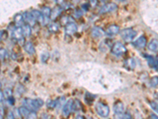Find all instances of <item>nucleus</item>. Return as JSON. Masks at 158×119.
Returning a JSON list of instances; mask_svg holds the SVG:
<instances>
[{
    "label": "nucleus",
    "instance_id": "obj_1",
    "mask_svg": "<svg viewBox=\"0 0 158 119\" xmlns=\"http://www.w3.org/2000/svg\"><path fill=\"white\" fill-rule=\"evenodd\" d=\"M23 107L29 109L30 111H37L40 107L44 105V101L40 99H24L22 101Z\"/></svg>",
    "mask_w": 158,
    "mask_h": 119
},
{
    "label": "nucleus",
    "instance_id": "obj_2",
    "mask_svg": "<svg viewBox=\"0 0 158 119\" xmlns=\"http://www.w3.org/2000/svg\"><path fill=\"white\" fill-rule=\"evenodd\" d=\"M127 52V48L125 45L120 42H117L112 44L111 49V53L115 56H119L124 54Z\"/></svg>",
    "mask_w": 158,
    "mask_h": 119
},
{
    "label": "nucleus",
    "instance_id": "obj_3",
    "mask_svg": "<svg viewBox=\"0 0 158 119\" xmlns=\"http://www.w3.org/2000/svg\"><path fill=\"white\" fill-rule=\"evenodd\" d=\"M120 35L123 39L126 42H130L133 41L134 38L136 37L137 32L132 28H127L121 31Z\"/></svg>",
    "mask_w": 158,
    "mask_h": 119
},
{
    "label": "nucleus",
    "instance_id": "obj_4",
    "mask_svg": "<svg viewBox=\"0 0 158 119\" xmlns=\"http://www.w3.org/2000/svg\"><path fill=\"white\" fill-rule=\"evenodd\" d=\"M96 111L101 117H107L109 115L110 109L108 105L103 103H98L96 105Z\"/></svg>",
    "mask_w": 158,
    "mask_h": 119
},
{
    "label": "nucleus",
    "instance_id": "obj_5",
    "mask_svg": "<svg viewBox=\"0 0 158 119\" xmlns=\"http://www.w3.org/2000/svg\"><path fill=\"white\" fill-rule=\"evenodd\" d=\"M41 14L43 15L44 21L42 25H46L49 23L51 20V15H52V10L48 7H44L41 10Z\"/></svg>",
    "mask_w": 158,
    "mask_h": 119
},
{
    "label": "nucleus",
    "instance_id": "obj_6",
    "mask_svg": "<svg viewBox=\"0 0 158 119\" xmlns=\"http://www.w3.org/2000/svg\"><path fill=\"white\" fill-rule=\"evenodd\" d=\"M117 9V5L115 2H108V3L104 4L100 10V14H106V13L113 12Z\"/></svg>",
    "mask_w": 158,
    "mask_h": 119
},
{
    "label": "nucleus",
    "instance_id": "obj_7",
    "mask_svg": "<svg viewBox=\"0 0 158 119\" xmlns=\"http://www.w3.org/2000/svg\"><path fill=\"white\" fill-rule=\"evenodd\" d=\"M73 104H74V100L73 99H69L67 103H65L63 107V114L65 117H67L73 111Z\"/></svg>",
    "mask_w": 158,
    "mask_h": 119
},
{
    "label": "nucleus",
    "instance_id": "obj_8",
    "mask_svg": "<svg viewBox=\"0 0 158 119\" xmlns=\"http://www.w3.org/2000/svg\"><path fill=\"white\" fill-rule=\"evenodd\" d=\"M147 44V40L145 36H141L136 39L135 42H133V45L135 47L138 48V49H143L146 46Z\"/></svg>",
    "mask_w": 158,
    "mask_h": 119
},
{
    "label": "nucleus",
    "instance_id": "obj_9",
    "mask_svg": "<svg viewBox=\"0 0 158 119\" xmlns=\"http://www.w3.org/2000/svg\"><path fill=\"white\" fill-rule=\"evenodd\" d=\"M24 33L22 27H16L14 30L12 31V37L17 41L23 39L24 37Z\"/></svg>",
    "mask_w": 158,
    "mask_h": 119
},
{
    "label": "nucleus",
    "instance_id": "obj_10",
    "mask_svg": "<svg viewBox=\"0 0 158 119\" xmlns=\"http://www.w3.org/2000/svg\"><path fill=\"white\" fill-rule=\"evenodd\" d=\"M77 30V25L74 22H70L67 24L65 27V32L67 35H73Z\"/></svg>",
    "mask_w": 158,
    "mask_h": 119
},
{
    "label": "nucleus",
    "instance_id": "obj_11",
    "mask_svg": "<svg viewBox=\"0 0 158 119\" xmlns=\"http://www.w3.org/2000/svg\"><path fill=\"white\" fill-rule=\"evenodd\" d=\"M18 110H19V114H20V115H21L22 117H24V118H25V119L29 118L31 116L33 115V114H35V112L30 111L29 109H27L26 107H23V106L20 107Z\"/></svg>",
    "mask_w": 158,
    "mask_h": 119
},
{
    "label": "nucleus",
    "instance_id": "obj_12",
    "mask_svg": "<svg viewBox=\"0 0 158 119\" xmlns=\"http://www.w3.org/2000/svg\"><path fill=\"white\" fill-rule=\"evenodd\" d=\"M119 26L117 25H109L105 30V33L108 36H113V35L117 34L119 33Z\"/></svg>",
    "mask_w": 158,
    "mask_h": 119
},
{
    "label": "nucleus",
    "instance_id": "obj_13",
    "mask_svg": "<svg viewBox=\"0 0 158 119\" xmlns=\"http://www.w3.org/2000/svg\"><path fill=\"white\" fill-rule=\"evenodd\" d=\"M113 110L115 114L118 116L121 115L124 113V105L122 102H116L113 106Z\"/></svg>",
    "mask_w": 158,
    "mask_h": 119
},
{
    "label": "nucleus",
    "instance_id": "obj_14",
    "mask_svg": "<svg viewBox=\"0 0 158 119\" xmlns=\"http://www.w3.org/2000/svg\"><path fill=\"white\" fill-rule=\"evenodd\" d=\"M31 14V16L32 18H33L35 22L36 21H38L40 22V23H43V21H44V18H43V15L41 14V11H38V10H32V11L30 12Z\"/></svg>",
    "mask_w": 158,
    "mask_h": 119
},
{
    "label": "nucleus",
    "instance_id": "obj_15",
    "mask_svg": "<svg viewBox=\"0 0 158 119\" xmlns=\"http://www.w3.org/2000/svg\"><path fill=\"white\" fill-rule=\"evenodd\" d=\"M104 34V31L101 27L95 26L91 29V36L94 38H100Z\"/></svg>",
    "mask_w": 158,
    "mask_h": 119
},
{
    "label": "nucleus",
    "instance_id": "obj_16",
    "mask_svg": "<svg viewBox=\"0 0 158 119\" xmlns=\"http://www.w3.org/2000/svg\"><path fill=\"white\" fill-rule=\"evenodd\" d=\"M24 49H25V51L27 52L28 54L32 55L34 54L35 52H36V49H35L34 45L31 42H25V45H24Z\"/></svg>",
    "mask_w": 158,
    "mask_h": 119
},
{
    "label": "nucleus",
    "instance_id": "obj_17",
    "mask_svg": "<svg viewBox=\"0 0 158 119\" xmlns=\"http://www.w3.org/2000/svg\"><path fill=\"white\" fill-rule=\"evenodd\" d=\"M147 48L149 51L152 52H156L158 50V40L157 39H152L148 44Z\"/></svg>",
    "mask_w": 158,
    "mask_h": 119
},
{
    "label": "nucleus",
    "instance_id": "obj_18",
    "mask_svg": "<svg viewBox=\"0 0 158 119\" xmlns=\"http://www.w3.org/2000/svg\"><path fill=\"white\" fill-rule=\"evenodd\" d=\"M125 65L126 67L127 68L130 70H133L135 69V68L136 67V62H135V60L133 58H129L125 61Z\"/></svg>",
    "mask_w": 158,
    "mask_h": 119
},
{
    "label": "nucleus",
    "instance_id": "obj_19",
    "mask_svg": "<svg viewBox=\"0 0 158 119\" xmlns=\"http://www.w3.org/2000/svg\"><path fill=\"white\" fill-rule=\"evenodd\" d=\"M24 22H25V20H24L23 15H22V14H18V15H15V22L16 23V25H18V27H22Z\"/></svg>",
    "mask_w": 158,
    "mask_h": 119
},
{
    "label": "nucleus",
    "instance_id": "obj_20",
    "mask_svg": "<svg viewBox=\"0 0 158 119\" xmlns=\"http://www.w3.org/2000/svg\"><path fill=\"white\" fill-rule=\"evenodd\" d=\"M23 17L24 20H25V22H26V24H29V25L34 24L35 21L33 20V18H32V16H31L30 12H25V14H23Z\"/></svg>",
    "mask_w": 158,
    "mask_h": 119
},
{
    "label": "nucleus",
    "instance_id": "obj_21",
    "mask_svg": "<svg viewBox=\"0 0 158 119\" xmlns=\"http://www.w3.org/2000/svg\"><path fill=\"white\" fill-rule=\"evenodd\" d=\"M22 29H23L24 36L25 37H29L31 35V33H32V29H31L30 25L29 24H25L22 26Z\"/></svg>",
    "mask_w": 158,
    "mask_h": 119
},
{
    "label": "nucleus",
    "instance_id": "obj_22",
    "mask_svg": "<svg viewBox=\"0 0 158 119\" xmlns=\"http://www.w3.org/2000/svg\"><path fill=\"white\" fill-rule=\"evenodd\" d=\"M48 29L49 32L52 33H56L59 31V25L56 23V22H52V23H50L48 25Z\"/></svg>",
    "mask_w": 158,
    "mask_h": 119
},
{
    "label": "nucleus",
    "instance_id": "obj_23",
    "mask_svg": "<svg viewBox=\"0 0 158 119\" xmlns=\"http://www.w3.org/2000/svg\"><path fill=\"white\" fill-rule=\"evenodd\" d=\"M62 11V7H56L53 11H52V15H51V18L52 19H56Z\"/></svg>",
    "mask_w": 158,
    "mask_h": 119
},
{
    "label": "nucleus",
    "instance_id": "obj_24",
    "mask_svg": "<svg viewBox=\"0 0 158 119\" xmlns=\"http://www.w3.org/2000/svg\"><path fill=\"white\" fill-rule=\"evenodd\" d=\"M81 109V102L75 99L74 100V104H73V111H78Z\"/></svg>",
    "mask_w": 158,
    "mask_h": 119
},
{
    "label": "nucleus",
    "instance_id": "obj_25",
    "mask_svg": "<svg viewBox=\"0 0 158 119\" xmlns=\"http://www.w3.org/2000/svg\"><path fill=\"white\" fill-rule=\"evenodd\" d=\"M49 57H50V54H49V52H47V51H45L40 55V60H41V62L43 63H46V62L48 60Z\"/></svg>",
    "mask_w": 158,
    "mask_h": 119
},
{
    "label": "nucleus",
    "instance_id": "obj_26",
    "mask_svg": "<svg viewBox=\"0 0 158 119\" xmlns=\"http://www.w3.org/2000/svg\"><path fill=\"white\" fill-rule=\"evenodd\" d=\"M57 106H58L57 99H56V100H51V101H49L48 103H47L48 108L51 109V110L56 108V107H57Z\"/></svg>",
    "mask_w": 158,
    "mask_h": 119
},
{
    "label": "nucleus",
    "instance_id": "obj_27",
    "mask_svg": "<svg viewBox=\"0 0 158 119\" xmlns=\"http://www.w3.org/2000/svg\"><path fill=\"white\" fill-rule=\"evenodd\" d=\"M149 103L150 107L152 108V110H153L155 113H156V114H158V103L154 101H149Z\"/></svg>",
    "mask_w": 158,
    "mask_h": 119
},
{
    "label": "nucleus",
    "instance_id": "obj_28",
    "mask_svg": "<svg viewBox=\"0 0 158 119\" xmlns=\"http://www.w3.org/2000/svg\"><path fill=\"white\" fill-rule=\"evenodd\" d=\"M3 94H4V96L6 97V99H10V97H12V95H13L12 90L10 88H6L3 91Z\"/></svg>",
    "mask_w": 158,
    "mask_h": 119
},
{
    "label": "nucleus",
    "instance_id": "obj_29",
    "mask_svg": "<svg viewBox=\"0 0 158 119\" xmlns=\"http://www.w3.org/2000/svg\"><path fill=\"white\" fill-rule=\"evenodd\" d=\"M120 119H132L131 118V115L128 112H124L123 114L118 116Z\"/></svg>",
    "mask_w": 158,
    "mask_h": 119
},
{
    "label": "nucleus",
    "instance_id": "obj_30",
    "mask_svg": "<svg viewBox=\"0 0 158 119\" xmlns=\"http://www.w3.org/2000/svg\"><path fill=\"white\" fill-rule=\"evenodd\" d=\"M150 84L153 86V87H156V85H158V78L156 77H153L150 80Z\"/></svg>",
    "mask_w": 158,
    "mask_h": 119
},
{
    "label": "nucleus",
    "instance_id": "obj_31",
    "mask_svg": "<svg viewBox=\"0 0 158 119\" xmlns=\"http://www.w3.org/2000/svg\"><path fill=\"white\" fill-rule=\"evenodd\" d=\"M6 53V52L5 49L1 48V49H0V54H1V60H3L5 59Z\"/></svg>",
    "mask_w": 158,
    "mask_h": 119
},
{
    "label": "nucleus",
    "instance_id": "obj_32",
    "mask_svg": "<svg viewBox=\"0 0 158 119\" xmlns=\"http://www.w3.org/2000/svg\"><path fill=\"white\" fill-rule=\"evenodd\" d=\"M83 15V12L81 11V10H77V11L74 12V16L76 17V18H80V17L82 16Z\"/></svg>",
    "mask_w": 158,
    "mask_h": 119
},
{
    "label": "nucleus",
    "instance_id": "obj_33",
    "mask_svg": "<svg viewBox=\"0 0 158 119\" xmlns=\"http://www.w3.org/2000/svg\"><path fill=\"white\" fill-rule=\"evenodd\" d=\"M6 119H15V114H13L12 112H9L7 114V116H6Z\"/></svg>",
    "mask_w": 158,
    "mask_h": 119
},
{
    "label": "nucleus",
    "instance_id": "obj_34",
    "mask_svg": "<svg viewBox=\"0 0 158 119\" xmlns=\"http://www.w3.org/2000/svg\"><path fill=\"white\" fill-rule=\"evenodd\" d=\"M7 102L10 105H14V103H15V98L12 96V97H10V99H7Z\"/></svg>",
    "mask_w": 158,
    "mask_h": 119
},
{
    "label": "nucleus",
    "instance_id": "obj_35",
    "mask_svg": "<svg viewBox=\"0 0 158 119\" xmlns=\"http://www.w3.org/2000/svg\"><path fill=\"white\" fill-rule=\"evenodd\" d=\"M81 7H82V9L84 10L85 11H87L89 10V3L83 4V5L81 6Z\"/></svg>",
    "mask_w": 158,
    "mask_h": 119
},
{
    "label": "nucleus",
    "instance_id": "obj_36",
    "mask_svg": "<svg viewBox=\"0 0 158 119\" xmlns=\"http://www.w3.org/2000/svg\"><path fill=\"white\" fill-rule=\"evenodd\" d=\"M150 119H158V116L156 115L155 114H150Z\"/></svg>",
    "mask_w": 158,
    "mask_h": 119
},
{
    "label": "nucleus",
    "instance_id": "obj_37",
    "mask_svg": "<svg viewBox=\"0 0 158 119\" xmlns=\"http://www.w3.org/2000/svg\"><path fill=\"white\" fill-rule=\"evenodd\" d=\"M0 117H1V119H2V116H3L4 114V110H3V107H2V106H1V113H0Z\"/></svg>",
    "mask_w": 158,
    "mask_h": 119
},
{
    "label": "nucleus",
    "instance_id": "obj_38",
    "mask_svg": "<svg viewBox=\"0 0 158 119\" xmlns=\"http://www.w3.org/2000/svg\"><path fill=\"white\" fill-rule=\"evenodd\" d=\"M0 95H1V102H2V100H3V99H4V94H3V92H2V90H1V91H0Z\"/></svg>",
    "mask_w": 158,
    "mask_h": 119
},
{
    "label": "nucleus",
    "instance_id": "obj_39",
    "mask_svg": "<svg viewBox=\"0 0 158 119\" xmlns=\"http://www.w3.org/2000/svg\"><path fill=\"white\" fill-rule=\"evenodd\" d=\"M41 119H48V116L44 115L43 117H42V118H41Z\"/></svg>",
    "mask_w": 158,
    "mask_h": 119
},
{
    "label": "nucleus",
    "instance_id": "obj_40",
    "mask_svg": "<svg viewBox=\"0 0 158 119\" xmlns=\"http://www.w3.org/2000/svg\"><path fill=\"white\" fill-rule=\"evenodd\" d=\"M76 119H84V118H83V117H81V116H77V118H76Z\"/></svg>",
    "mask_w": 158,
    "mask_h": 119
}]
</instances>
